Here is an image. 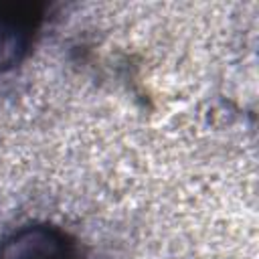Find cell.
Wrapping results in <instances>:
<instances>
[{"instance_id":"6da1fadb","label":"cell","mask_w":259,"mask_h":259,"mask_svg":"<svg viewBox=\"0 0 259 259\" xmlns=\"http://www.w3.org/2000/svg\"><path fill=\"white\" fill-rule=\"evenodd\" d=\"M0 259H81V253L61 227L30 223L2 239Z\"/></svg>"},{"instance_id":"7a4b0ae2","label":"cell","mask_w":259,"mask_h":259,"mask_svg":"<svg viewBox=\"0 0 259 259\" xmlns=\"http://www.w3.org/2000/svg\"><path fill=\"white\" fill-rule=\"evenodd\" d=\"M40 22V10L34 4H0V73L28 55Z\"/></svg>"}]
</instances>
